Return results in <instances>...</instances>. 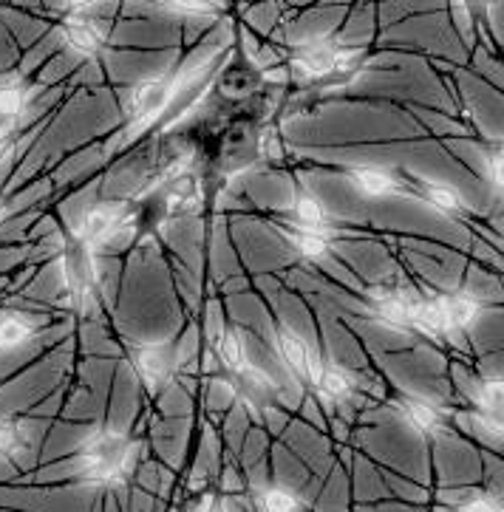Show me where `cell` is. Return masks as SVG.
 I'll list each match as a JSON object with an SVG mask.
<instances>
[{
    "label": "cell",
    "instance_id": "obj_27",
    "mask_svg": "<svg viewBox=\"0 0 504 512\" xmlns=\"http://www.w3.org/2000/svg\"><path fill=\"white\" fill-rule=\"evenodd\" d=\"M15 148V139H12V122H3L0 125V162L9 159V153Z\"/></svg>",
    "mask_w": 504,
    "mask_h": 512
},
{
    "label": "cell",
    "instance_id": "obj_23",
    "mask_svg": "<svg viewBox=\"0 0 504 512\" xmlns=\"http://www.w3.org/2000/svg\"><path fill=\"white\" fill-rule=\"evenodd\" d=\"M261 510L264 512H301V498L295 496L289 487H267L261 496Z\"/></svg>",
    "mask_w": 504,
    "mask_h": 512
},
{
    "label": "cell",
    "instance_id": "obj_9",
    "mask_svg": "<svg viewBox=\"0 0 504 512\" xmlns=\"http://www.w3.org/2000/svg\"><path fill=\"white\" fill-rule=\"evenodd\" d=\"M411 326L428 337H442L451 329V320H448V312H445V303L442 298L434 300H422V303H414V312H411Z\"/></svg>",
    "mask_w": 504,
    "mask_h": 512
},
{
    "label": "cell",
    "instance_id": "obj_19",
    "mask_svg": "<svg viewBox=\"0 0 504 512\" xmlns=\"http://www.w3.org/2000/svg\"><path fill=\"white\" fill-rule=\"evenodd\" d=\"M34 337V326L23 314H6L0 317V351H15Z\"/></svg>",
    "mask_w": 504,
    "mask_h": 512
},
{
    "label": "cell",
    "instance_id": "obj_5",
    "mask_svg": "<svg viewBox=\"0 0 504 512\" xmlns=\"http://www.w3.org/2000/svg\"><path fill=\"white\" fill-rule=\"evenodd\" d=\"M94 12L91 6H77L68 12V20L63 23V40L71 51H77L80 57H94L105 46V29L100 20L88 17Z\"/></svg>",
    "mask_w": 504,
    "mask_h": 512
},
{
    "label": "cell",
    "instance_id": "obj_20",
    "mask_svg": "<svg viewBox=\"0 0 504 512\" xmlns=\"http://www.w3.org/2000/svg\"><path fill=\"white\" fill-rule=\"evenodd\" d=\"M216 354H219V363L227 368V371H233V374H241L244 368H247V348H244V340L238 337L236 331H227V334H221L219 346H216Z\"/></svg>",
    "mask_w": 504,
    "mask_h": 512
},
{
    "label": "cell",
    "instance_id": "obj_12",
    "mask_svg": "<svg viewBox=\"0 0 504 512\" xmlns=\"http://www.w3.org/2000/svg\"><path fill=\"white\" fill-rule=\"evenodd\" d=\"M400 413L405 416V422L417 430V433H422V436H437L439 430L445 428L437 408H434L431 402H425V399L405 397L403 402H400Z\"/></svg>",
    "mask_w": 504,
    "mask_h": 512
},
{
    "label": "cell",
    "instance_id": "obj_28",
    "mask_svg": "<svg viewBox=\"0 0 504 512\" xmlns=\"http://www.w3.org/2000/svg\"><path fill=\"white\" fill-rule=\"evenodd\" d=\"M3 215H6V204H3V199H0V221H3Z\"/></svg>",
    "mask_w": 504,
    "mask_h": 512
},
{
    "label": "cell",
    "instance_id": "obj_14",
    "mask_svg": "<svg viewBox=\"0 0 504 512\" xmlns=\"http://www.w3.org/2000/svg\"><path fill=\"white\" fill-rule=\"evenodd\" d=\"M29 102V88L20 77H0V119L15 122Z\"/></svg>",
    "mask_w": 504,
    "mask_h": 512
},
{
    "label": "cell",
    "instance_id": "obj_16",
    "mask_svg": "<svg viewBox=\"0 0 504 512\" xmlns=\"http://www.w3.org/2000/svg\"><path fill=\"white\" fill-rule=\"evenodd\" d=\"M422 199L428 201L434 210L445 215H459L465 210V199L459 196V190H454L451 184L442 182H420Z\"/></svg>",
    "mask_w": 504,
    "mask_h": 512
},
{
    "label": "cell",
    "instance_id": "obj_13",
    "mask_svg": "<svg viewBox=\"0 0 504 512\" xmlns=\"http://www.w3.org/2000/svg\"><path fill=\"white\" fill-rule=\"evenodd\" d=\"M278 354L284 357V363L289 365L298 377L309 380V368H312L315 354L309 351V346L303 343L295 331H289V329L278 331Z\"/></svg>",
    "mask_w": 504,
    "mask_h": 512
},
{
    "label": "cell",
    "instance_id": "obj_4",
    "mask_svg": "<svg viewBox=\"0 0 504 512\" xmlns=\"http://www.w3.org/2000/svg\"><path fill=\"white\" fill-rule=\"evenodd\" d=\"M176 88L179 85L168 80V77H153V80H145V83L136 85L134 91H131V100H128V116H131L128 133L134 136L142 128H148L153 119L168 108Z\"/></svg>",
    "mask_w": 504,
    "mask_h": 512
},
{
    "label": "cell",
    "instance_id": "obj_24",
    "mask_svg": "<svg viewBox=\"0 0 504 512\" xmlns=\"http://www.w3.org/2000/svg\"><path fill=\"white\" fill-rule=\"evenodd\" d=\"M504 498L496 493H471L456 504L454 512H502Z\"/></svg>",
    "mask_w": 504,
    "mask_h": 512
},
{
    "label": "cell",
    "instance_id": "obj_22",
    "mask_svg": "<svg viewBox=\"0 0 504 512\" xmlns=\"http://www.w3.org/2000/svg\"><path fill=\"white\" fill-rule=\"evenodd\" d=\"M295 252L306 258V261H323L329 255V238L326 232H312V230H295L289 235Z\"/></svg>",
    "mask_w": 504,
    "mask_h": 512
},
{
    "label": "cell",
    "instance_id": "obj_26",
    "mask_svg": "<svg viewBox=\"0 0 504 512\" xmlns=\"http://www.w3.org/2000/svg\"><path fill=\"white\" fill-rule=\"evenodd\" d=\"M488 173H490V182L496 184V187L504 193V148L493 150V153L488 156Z\"/></svg>",
    "mask_w": 504,
    "mask_h": 512
},
{
    "label": "cell",
    "instance_id": "obj_6",
    "mask_svg": "<svg viewBox=\"0 0 504 512\" xmlns=\"http://www.w3.org/2000/svg\"><path fill=\"white\" fill-rule=\"evenodd\" d=\"M349 182L363 199H388L403 190V182L383 167H352Z\"/></svg>",
    "mask_w": 504,
    "mask_h": 512
},
{
    "label": "cell",
    "instance_id": "obj_1",
    "mask_svg": "<svg viewBox=\"0 0 504 512\" xmlns=\"http://www.w3.org/2000/svg\"><path fill=\"white\" fill-rule=\"evenodd\" d=\"M136 445L131 436L119 433V430L102 428L94 430L85 439L77 459H74V473L83 484H94V487H114L119 481L131 473L134 464Z\"/></svg>",
    "mask_w": 504,
    "mask_h": 512
},
{
    "label": "cell",
    "instance_id": "obj_25",
    "mask_svg": "<svg viewBox=\"0 0 504 512\" xmlns=\"http://www.w3.org/2000/svg\"><path fill=\"white\" fill-rule=\"evenodd\" d=\"M162 12L179 17H207L216 15L219 6H213V3H168V6H162Z\"/></svg>",
    "mask_w": 504,
    "mask_h": 512
},
{
    "label": "cell",
    "instance_id": "obj_7",
    "mask_svg": "<svg viewBox=\"0 0 504 512\" xmlns=\"http://www.w3.org/2000/svg\"><path fill=\"white\" fill-rule=\"evenodd\" d=\"M371 303H374V312L380 320H386L388 326L394 329H408L411 326V312H414V303H408L403 295L391 292V289H371Z\"/></svg>",
    "mask_w": 504,
    "mask_h": 512
},
{
    "label": "cell",
    "instance_id": "obj_10",
    "mask_svg": "<svg viewBox=\"0 0 504 512\" xmlns=\"http://www.w3.org/2000/svg\"><path fill=\"white\" fill-rule=\"evenodd\" d=\"M170 351L165 346H139L134 351V365L139 371V377L148 382L151 388H156L159 382H165L170 371Z\"/></svg>",
    "mask_w": 504,
    "mask_h": 512
},
{
    "label": "cell",
    "instance_id": "obj_2",
    "mask_svg": "<svg viewBox=\"0 0 504 512\" xmlns=\"http://www.w3.org/2000/svg\"><path fill=\"white\" fill-rule=\"evenodd\" d=\"M357 60H363V49H343V46L326 43V40H312V43L298 46L289 66L301 83H312V80L352 71L357 68Z\"/></svg>",
    "mask_w": 504,
    "mask_h": 512
},
{
    "label": "cell",
    "instance_id": "obj_11",
    "mask_svg": "<svg viewBox=\"0 0 504 512\" xmlns=\"http://www.w3.org/2000/svg\"><path fill=\"white\" fill-rule=\"evenodd\" d=\"M320 391V397L329 399V402H346L354 394V377L335 363L320 365L318 380L312 382Z\"/></svg>",
    "mask_w": 504,
    "mask_h": 512
},
{
    "label": "cell",
    "instance_id": "obj_15",
    "mask_svg": "<svg viewBox=\"0 0 504 512\" xmlns=\"http://www.w3.org/2000/svg\"><path fill=\"white\" fill-rule=\"evenodd\" d=\"M32 450L29 433L15 419H0V459L17 462Z\"/></svg>",
    "mask_w": 504,
    "mask_h": 512
},
{
    "label": "cell",
    "instance_id": "obj_3",
    "mask_svg": "<svg viewBox=\"0 0 504 512\" xmlns=\"http://www.w3.org/2000/svg\"><path fill=\"white\" fill-rule=\"evenodd\" d=\"M131 218L125 215L122 204H97L91 210H85L74 238L77 244H83L85 249L105 247V244H114L122 232H131Z\"/></svg>",
    "mask_w": 504,
    "mask_h": 512
},
{
    "label": "cell",
    "instance_id": "obj_17",
    "mask_svg": "<svg viewBox=\"0 0 504 512\" xmlns=\"http://www.w3.org/2000/svg\"><path fill=\"white\" fill-rule=\"evenodd\" d=\"M479 405L488 416L490 428L504 436V380H485L479 385Z\"/></svg>",
    "mask_w": 504,
    "mask_h": 512
},
{
    "label": "cell",
    "instance_id": "obj_18",
    "mask_svg": "<svg viewBox=\"0 0 504 512\" xmlns=\"http://www.w3.org/2000/svg\"><path fill=\"white\" fill-rule=\"evenodd\" d=\"M292 215H295L298 230L326 232V227H329V213L315 196H298L295 207H292Z\"/></svg>",
    "mask_w": 504,
    "mask_h": 512
},
{
    "label": "cell",
    "instance_id": "obj_8",
    "mask_svg": "<svg viewBox=\"0 0 504 512\" xmlns=\"http://www.w3.org/2000/svg\"><path fill=\"white\" fill-rule=\"evenodd\" d=\"M261 85H264V77H261L255 68L233 66L221 74L219 91H221V97L238 102V100H250L255 91H261Z\"/></svg>",
    "mask_w": 504,
    "mask_h": 512
},
{
    "label": "cell",
    "instance_id": "obj_21",
    "mask_svg": "<svg viewBox=\"0 0 504 512\" xmlns=\"http://www.w3.org/2000/svg\"><path fill=\"white\" fill-rule=\"evenodd\" d=\"M442 303H445V312L451 320V329H468L482 312L479 300L471 295H451V298H442Z\"/></svg>",
    "mask_w": 504,
    "mask_h": 512
}]
</instances>
